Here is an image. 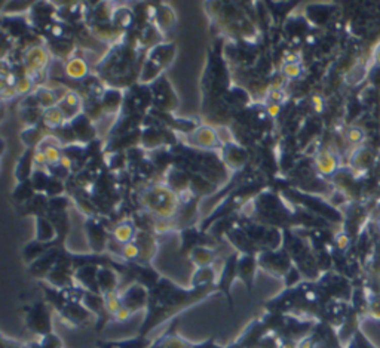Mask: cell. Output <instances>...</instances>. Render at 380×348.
Returning a JSON list of instances; mask_svg holds the SVG:
<instances>
[{
	"mask_svg": "<svg viewBox=\"0 0 380 348\" xmlns=\"http://www.w3.org/2000/svg\"><path fill=\"white\" fill-rule=\"evenodd\" d=\"M141 200L149 211L155 212V215L162 219H168L177 212V200L170 187L155 185L143 193Z\"/></svg>",
	"mask_w": 380,
	"mask_h": 348,
	"instance_id": "cell-1",
	"label": "cell"
},
{
	"mask_svg": "<svg viewBox=\"0 0 380 348\" xmlns=\"http://www.w3.org/2000/svg\"><path fill=\"white\" fill-rule=\"evenodd\" d=\"M315 168L318 174L322 176H331L339 169V160L334 153L330 150H322L315 156Z\"/></svg>",
	"mask_w": 380,
	"mask_h": 348,
	"instance_id": "cell-2",
	"label": "cell"
},
{
	"mask_svg": "<svg viewBox=\"0 0 380 348\" xmlns=\"http://www.w3.org/2000/svg\"><path fill=\"white\" fill-rule=\"evenodd\" d=\"M195 139V144L199 145L202 148H217L220 144V138L217 135V132L211 128H199L192 133V136Z\"/></svg>",
	"mask_w": 380,
	"mask_h": 348,
	"instance_id": "cell-3",
	"label": "cell"
},
{
	"mask_svg": "<svg viewBox=\"0 0 380 348\" xmlns=\"http://www.w3.org/2000/svg\"><path fill=\"white\" fill-rule=\"evenodd\" d=\"M373 163H374V154L365 147H359L351 156L352 168L358 172H361V174L365 172L367 169H370L373 166Z\"/></svg>",
	"mask_w": 380,
	"mask_h": 348,
	"instance_id": "cell-4",
	"label": "cell"
},
{
	"mask_svg": "<svg viewBox=\"0 0 380 348\" xmlns=\"http://www.w3.org/2000/svg\"><path fill=\"white\" fill-rule=\"evenodd\" d=\"M42 119H44V122H45L46 126H48L49 129L61 128V126L64 125V122L67 120V119L64 117V114L61 113V110L58 109L57 106L45 110L44 114H42Z\"/></svg>",
	"mask_w": 380,
	"mask_h": 348,
	"instance_id": "cell-5",
	"label": "cell"
},
{
	"mask_svg": "<svg viewBox=\"0 0 380 348\" xmlns=\"http://www.w3.org/2000/svg\"><path fill=\"white\" fill-rule=\"evenodd\" d=\"M120 101H122V93L120 90L117 89H107L104 93H103V98H101V106H103V110L107 111V113H113V111H117L119 107H120Z\"/></svg>",
	"mask_w": 380,
	"mask_h": 348,
	"instance_id": "cell-6",
	"label": "cell"
},
{
	"mask_svg": "<svg viewBox=\"0 0 380 348\" xmlns=\"http://www.w3.org/2000/svg\"><path fill=\"white\" fill-rule=\"evenodd\" d=\"M66 73L71 79H82L88 73V66L83 60L80 58H73L70 60L66 66Z\"/></svg>",
	"mask_w": 380,
	"mask_h": 348,
	"instance_id": "cell-7",
	"label": "cell"
},
{
	"mask_svg": "<svg viewBox=\"0 0 380 348\" xmlns=\"http://www.w3.org/2000/svg\"><path fill=\"white\" fill-rule=\"evenodd\" d=\"M345 139L348 141L349 145H354V147L359 148L365 139V131L359 126H349L345 131Z\"/></svg>",
	"mask_w": 380,
	"mask_h": 348,
	"instance_id": "cell-8",
	"label": "cell"
},
{
	"mask_svg": "<svg viewBox=\"0 0 380 348\" xmlns=\"http://www.w3.org/2000/svg\"><path fill=\"white\" fill-rule=\"evenodd\" d=\"M134 237V227L130 222H123L114 228V239L119 243H130V240Z\"/></svg>",
	"mask_w": 380,
	"mask_h": 348,
	"instance_id": "cell-9",
	"label": "cell"
},
{
	"mask_svg": "<svg viewBox=\"0 0 380 348\" xmlns=\"http://www.w3.org/2000/svg\"><path fill=\"white\" fill-rule=\"evenodd\" d=\"M193 260L195 262L198 264V265H201L202 268L203 267H206L211 260H213V257H214V254L211 252V251H208V249H205V247H196L195 251H193Z\"/></svg>",
	"mask_w": 380,
	"mask_h": 348,
	"instance_id": "cell-10",
	"label": "cell"
},
{
	"mask_svg": "<svg viewBox=\"0 0 380 348\" xmlns=\"http://www.w3.org/2000/svg\"><path fill=\"white\" fill-rule=\"evenodd\" d=\"M303 73V68L300 63H284L282 66V74L287 76L288 79H297Z\"/></svg>",
	"mask_w": 380,
	"mask_h": 348,
	"instance_id": "cell-11",
	"label": "cell"
},
{
	"mask_svg": "<svg viewBox=\"0 0 380 348\" xmlns=\"http://www.w3.org/2000/svg\"><path fill=\"white\" fill-rule=\"evenodd\" d=\"M334 243L340 251H346L349 247V244H351V237L346 233H343V231L337 233L334 236Z\"/></svg>",
	"mask_w": 380,
	"mask_h": 348,
	"instance_id": "cell-12",
	"label": "cell"
},
{
	"mask_svg": "<svg viewBox=\"0 0 380 348\" xmlns=\"http://www.w3.org/2000/svg\"><path fill=\"white\" fill-rule=\"evenodd\" d=\"M311 103H312V107L315 110V113H322L324 111V98L321 95H312L311 98Z\"/></svg>",
	"mask_w": 380,
	"mask_h": 348,
	"instance_id": "cell-13",
	"label": "cell"
},
{
	"mask_svg": "<svg viewBox=\"0 0 380 348\" xmlns=\"http://www.w3.org/2000/svg\"><path fill=\"white\" fill-rule=\"evenodd\" d=\"M368 313H370L371 319H374V320H379V322H380V298L374 300V301L371 303L370 308H368Z\"/></svg>",
	"mask_w": 380,
	"mask_h": 348,
	"instance_id": "cell-14",
	"label": "cell"
},
{
	"mask_svg": "<svg viewBox=\"0 0 380 348\" xmlns=\"http://www.w3.org/2000/svg\"><path fill=\"white\" fill-rule=\"evenodd\" d=\"M371 61L374 66L380 67V43L376 44V47L373 49V55H371Z\"/></svg>",
	"mask_w": 380,
	"mask_h": 348,
	"instance_id": "cell-15",
	"label": "cell"
},
{
	"mask_svg": "<svg viewBox=\"0 0 380 348\" xmlns=\"http://www.w3.org/2000/svg\"><path fill=\"white\" fill-rule=\"evenodd\" d=\"M377 227H379V230H380V218H379V221H377Z\"/></svg>",
	"mask_w": 380,
	"mask_h": 348,
	"instance_id": "cell-16",
	"label": "cell"
}]
</instances>
